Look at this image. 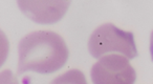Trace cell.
Returning <instances> with one entry per match:
<instances>
[{"mask_svg": "<svg viewBox=\"0 0 153 84\" xmlns=\"http://www.w3.org/2000/svg\"><path fill=\"white\" fill-rule=\"evenodd\" d=\"M18 53V74L55 73L65 64L69 56L64 39L51 30H37L26 35L20 40Z\"/></svg>", "mask_w": 153, "mask_h": 84, "instance_id": "1", "label": "cell"}, {"mask_svg": "<svg viewBox=\"0 0 153 84\" xmlns=\"http://www.w3.org/2000/svg\"><path fill=\"white\" fill-rule=\"evenodd\" d=\"M88 51L94 58H101L109 53L122 55L127 59L137 56L133 34L112 23L102 24L92 33L88 41Z\"/></svg>", "mask_w": 153, "mask_h": 84, "instance_id": "2", "label": "cell"}, {"mask_svg": "<svg viewBox=\"0 0 153 84\" xmlns=\"http://www.w3.org/2000/svg\"><path fill=\"white\" fill-rule=\"evenodd\" d=\"M91 80L94 84H134L136 73L126 57L110 54L94 64Z\"/></svg>", "mask_w": 153, "mask_h": 84, "instance_id": "3", "label": "cell"}, {"mask_svg": "<svg viewBox=\"0 0 153 84\" xmlns=\"http://www.w3.org/2000/svg\"><path fill=\"white\" fill-rule=\"evenodd\" d=\"M21 11L38 23H53L65 15L69 2L64 1H19Z\"/></svg>", "mask_w": 153, "mask_h": 84, "instance_id": "4", "label": "cell"}, {"mask_svg": "<svg viewBox=\"0 0 153 84\" xmlns=\"http://www.w3.org/2000/svg\"><path fill=\"white\" fill-rule=\"evenodd\" d=\"M51 84H87V81L81 71L70 69L53 80Z\"/></svg>", "mask_w": 153, "mask_h": 84, "instance_id": "5", "label": "cell"}, {"mask_svg": "<svg viewBox=\"0 0 153 84\" xmlns=\"http://www.w3.org/2000/svg\"><path fill=\"white\" fill-rule=\"evenodd\" d=\"M10 51V42L7 35L2 30H0V67L4 64L7 59Z\"/></svg>", "mask_w": 153, "mask_h": 84, "instance_id": "6", "label": "cell"}, {"mask_svg": "<svg viewBox=\"0 0 153 84\" xmlns=\"http://www.w3.org/2000/svg\"><path fill=\"white\" fill-rule=\"evenodd\" d=\"M0 84H20L17 77L10 69H5L0 73Z\"/></svg>", "mask_w": 153, "mask_h": 84, "instance_id": "7", "label": "cell"}, {"mask_svg": "<svg viewBox=\"0 0 153 84\" xmlns=\"http://www.w3.org/2000/svg\"><path fill=\"white\" fill-rule=\"evenodd\" d=\"M150 54H151V58H152V61H153V32L150 37Z\"/></svg>", "mask_w": 153, "mask_h": 84, "instance_id": "8", "label": "cell"}]
</instances>
